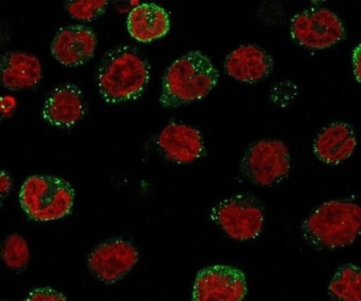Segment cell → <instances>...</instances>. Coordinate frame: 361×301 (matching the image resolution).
Returning a JSON list of instances; mask_svg holds the SVG:
<instances>
[{
	"mask_svg": "<svg viewBox=\"0 0 361 301\" xmlns=\"http://www.w3.org/2000/svg\"><path fill=\"white\" fill-rule=\"evenodd\" d=\"M218 80L219 71L208 56L191 51L166 69L160 104L166 109H176L202 99L213 90Z\"/></svg>",
	"mask_w": 361,
	"mask_h": 301,
	"instance_id": "cell-3",
	"label": "cell"
},
{
	"mask_svg": "<svg viewBox=\"0 0 361 301\" xmlns=\"http://www.w3.org/2000/svg\"><path fill=\"white\" fill-rule=\"evenodd\" d=\"M86 111L83 93L75 85L61 84L51 92L42 108V118L57 127L73 126Z\"/></svg>",
	"mask_w": 361,
	"mask_h": 301,
	"instance_id": "cell-13",
	"label": "cell"
},
{
	"mask_svg": "<svg viewBox=\"0 0 361 301\" xmlns=\"http://www.w3.org/2000/svg\"><path fill=\"white\" fill-rule=\"evenodd\" d=\"M1 84L8 90L33 88L42 80L41 61L35 56L19 51L6 52L0 61Z\"/></svg>",
	"mask_w": 361,
	"mask_h": 301,
	"instance_id": "cell-15",
	"label": "cell"
},
{
	"mask_svg": "<svg viewBox=\"0 0 361 301\" xmlns=\"http://www.w3.org/2000/svg\"><path fill=\"white\" fill-rule=\"evenodd\" d=\"M26 300L28 301H64L66 300V296L60 292L56 291L51 288H39V289L32 290L28 294Z\"/></svg>",
	"mask_w": 361,
	"mask_h": 301,
	"instance_id": "cell-20",
	"label": "cell"
},
{
	"mask_svg": "<svg viewBox=\"0 0 361 301\" xmlns=\"http://www.w3.org/2000/svg\"><path fill=\"white\" fill-rule=\"evenodd\" d=\"M12 187V180H11L8 173H6V171H1V176H0V194H1V206L4 204V198L8 195V192L11 190Z\"/></svg>",
	"mask_w": 361,
	"mask_h": 301,
	"instance_id": "cell-21",
	"label": "cell"
},
{
	"mask_svg": "<svg viewBox=\"0 0 361 301\" xmlns=\"http://www.w3.org/2000/svg\"><path fill=\"white\" fill-rule=\"evenodd\" d=\"M139 260L137 247L121 238H113L93 250L88 257V267L99 282L111 285L122 280Z\"/></svg>",
	"mask_w": 361,
	"mask_h": 301,
	"instance_id": "cell-8",
	"label": "cell"
},
{
	"mask_svg": "<svg viewBox=\"0 0 361 301\" xmlns=\"http://www.w3.org/2000/svg\"><path fill=\"white\" fill-rule=\"evenodd\" d=\"M291 158L284 142L262 140L252 144L243 156L240 171L247 180L260 187L280 184L288 177Z\"/></svg>",
	"mask_w": 361,
	"mask_h": 301,
	"instance_id": "cell-6",
	"label": "cell"
},
{
	"mask_svg": "<svg viewBox=\"0 0 361 301\" xmlns=\"http://www.w3.org/2000/svg\"><path fill=\"white\" fill-rule=\"evenodd\" d=\"M108 6L106 0H89V1H68L66 8L71 17L81 21H91L97 19Z\"/></svg>",
	"mask_w": 361,
	"mask_h": 301,
	"instance_id": "cell-19",
	"label": "cell"
},
{
	"mask_svg": "<svg viewBox=\"0 0 361 301\" xmlns=\"http://www.w3.org/2000/svg\"><path fill=\"white\" fill-rule=\"evenodd\" d=\"M360 204L331 200L318 207L302 224L305 242L317 251H334L353 244L360 234Z\"/></svg>",
	"mask_w": 361,
	"mask_h": 301,
	"instance_id": "cell-2",
	"label": "cell"
},
{
	"mask_svg": "<svg viewBox=\"0 0 361 301\" xmlns=\"http://www.w3.org/2000/svg\"><path fill=\"white\" fill-rule=\"evenodd\" d=\"M360 44H357L355 49L353 51V70H354V77L356 78L358 82H360V71H361V66H360Z\"/></svg>",
	"mask_w": 361,
	"mask_h": 301,
	"instance_id": "cell-22",
	"label": "cell"
},
{
	"mask_svg": "<svg viewBox=\"0 0 361 301\" xmlns=\"http://www.w3.org/2000/svg\"><path fill=\"white\" fill-rule=\"evenodd\" d=\"M248 292L246 276L238 269L214 265L198 271L193 287L195 301H240Z\"/></svg>",
	"mask_w": 361,
	"mask_h": 301,
	"instance_id": "cell-9",
	"label": "cell"
},
{
	"mask_svg": "<svg viewBox=\"0 0 361 301\" xmlns=\"http://www.w3.org/2000/svg\"><path fill=\"white\" fill-rule=\"evenodd\" d=\"M292 41L309 50H323L346 39V26L338 15L324 8H310L291 20Z\"/></svg>",
	"mask_w": 361,
	"mask_h": 301,
	"instance_id": "cell-7",
	"label": "cell"
},
{
	"mask_svg": "<svg viewBox=\"0 0 361 301\" xmlns=\"http://www.w3.org/2000/svg\"><path fill=\"white\" fill-rule=\"evenodd\" d=\"M97 44V35L90 27L66 26L56 33L51 44V53L63 66L78 68L93 57Z\"/></svg>",
	"mask_w": 361,
	"mask_h": 301,
	"instance_id": "cell-11",
	"label": "cell"
},
{
	"mask_svg": "<svg viewBox=\"0 0 361 301\" xmlns=\"http://www.w3.org/2000/svg\"><path fill=\"white\" fill-rule=\"evenodd\" d=\"M156 146L166 160L177 164H192L206 155L200 131L186 124L166 125L158 135Z\"/></svg>",
	"mask_w": 361,
	"mask_h": 301,
	"instance_id": "cell-10",
	"label": "cell"
},
{
	"mask_svg": "<svg viewBox=\"0 0 361 301\" xmlns=\"http://www.w3.org/2000/svg\"><path fill=\"white\" fill-rule=\"evenodd\" d=\"M357 137L351 125L334 122L320 131L314 142L316 157L327 165H338L347 160L355 151Z\"/></svg>",
	"mask_w": 361,
	"mask_h": 301,
	"instance_id": "cell-14",
	"label": "cell"
},
{
	"mask_svg": "<svg viewBox=\"0 0 361 301\" xmlns=\"http://www.w3.org/2000/svg\"><path fill=\"white\" fill-rule=\"evenodd\" d=\"M209 218L235 240H254L264 225L265 209L262 200L251 193L225 198L214 206Z\"/></svg>",
	"mask_w": 361,
	"mask_h": 301,
	"instance_id": "cell-5",
	"label": "cell"
},
{
	"mask_svg": "<svg viewBox=\"0 0 361 301\" xmlns=\"http://www.w3.org/2000/svg\"><path fill=\"white\" fill-rule=\"evenodd\" d=\"M151 78L148 59L135 47L111 49L102 57L97 70L99 94L109 104L137 99Z\"/></svg>",
	"mask_w": 361,
	"mask_h": 301,
	"instance_id": "cell-1",
	"label": "cell"
},
{
	"mask_svg": "<svg viewBox=\"0 0 361 301\" xmlns=\"http://www.w3.org/2000/svg\"><path fill=\"white\" fill-rule=\"evenodd\" d=\"M75 191L63 178L48 175L31 176L22 185L20 204L32 220L61 219L71 213Z\"/></svg>",
	"mask_w": 361,
	"mask_h": 301,
	"instance_id": "cell-4",
	"label": "cell"
},
{
	"mask_svg": "<svg viewBox=\"0 0 361 301\" xmlns=\"http://www.w3.org/2000/svg\"><path fill=\"white\" fill-rule=\"evenodd\" d=\"M329 295L334 300H361V273L357 265H343L338 269L329 286Z\"/></svg>",
	"mask_w": 361,
	"mask_h": 301,
	"instance_id": "cell-17",
	"label": "cell"
},
{
	"mask_svg": "<svg viewBox=\"0 0 361 301\" xmlns=\"http://www.w3.org/2000/svg\"><path fill=\"white\" fill-rule=\"evenodd\" d=\"M1 258L8 269L21 271L26 269L30 258L27 242L18 233L10 234L1 247Z\"/></svg>",
	"mask_w": 361,
	"mask_h": 301,
	"instance_id": "cell-18",
	"label": "cell"
},
{
	"mask_svg": "<svg viewBox=\"0 0 361 301\" xmlns=\"http://www.w3.org/2000/svg\"><path fill=\"white\" fill-rule=\"evenodd\" d=\"M224 69L236 81L257 84L273 73L274 58L256 44H243L227 55Z\"/></svg>",
	"mask_w": 361,
	"mask_h": 301,
	"instance_id": "cell-12",
	"label": "cell"
},
{
	"mask_svg": "<svg viewBox=\"0 0 361 301\" xmlns=\"http://www.w3.org/2000/svg\"><path fill=\"white\" fill-rule=\"evenodd\" d=\"M169 27V14L154 4H140L131 11L127 19L129 33L140 42H151L164 37Z\"/></svg>",
	"mask_w": 361,
	"mask_h": 301,
	"instance_id": "cell-16",
	"label": "cell"
}]
</instances>
